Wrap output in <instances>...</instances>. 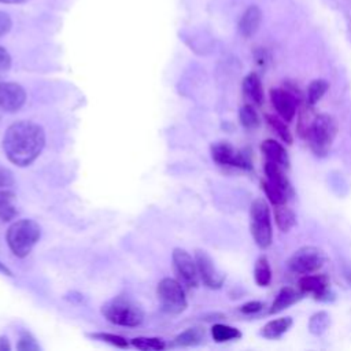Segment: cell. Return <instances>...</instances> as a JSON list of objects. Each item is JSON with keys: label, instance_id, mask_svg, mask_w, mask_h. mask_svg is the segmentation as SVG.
I'll use <instances>...</instances> for the list:
<instances>
[{"label": "cell", "instance_id": "cell-15", "mask_svg": "<svg viewBox=\"0 0 351 351\" xmlns=\"http://www.w3.org/2000/svg\"><path fill=\"white\" fill-rule=\"evenodd\" d=\"M302 292L296 291L295 288L291 287H284L280 289V292L277 293L276 299L271 303V307L269 310L270 314H277L285 308H288L289 306L295 304L296 302H299L302 299Z\"/></svg>", "mask_w": 351, "mask_h": 351}, {"label": "cell", "instance_id": "cell-18", "mask_svg": "<svg viewBox=\"0 0 351 351\" xmlns=\"http://www.w3.org/2000/svg\"><path fill=\"white\" fill-rule=\"evenodd\" d=\"M261 16H262V14L258 10V7H255V5L250 7L240 18V22H239L240 34L244 37H251L252 34H255V32L258 30L259 23H261Z\"/></svg>", "mask_w": 351, "mask_h": 351}, {"label": "cell", "instance_id": "cell-28", "mask_svg": "<svg viewBox=\"0 0 351 351\" xmlns=\"http://www.w3.org/2000/svg\"><path fill=\"white\" fill-rule=\"evenodd\" d=\"M262 189L265 191L266 193V197L270 200L271 204L274 206H278V204H285L287 203V199H288V192L282 191L281 188L273 185L271 182H269L267 180L266 181H262Z\"/></svg>", "mask_w": 351, "mask_h": 351}, {"label": "cell", "instance_id": "cell-34", "mask_svg": "<svg viewBox=\"0 0 351 351\" xmlns=\"http://www.w3.org/2000/svg\"><path fill=\"white\" fill-rule=\"evenodd\" d=\"M263 307H265V304H263L262 302L252 300V302H247V303H244V304L240 307V311H241L243 314L251 315V314H255V313L261 311Z\"/></svg>", "mask_w": 351, "mask_h": 351}, {"label": "cell", "instance_id": "cell-26", "mask_svg": "<svg viewBox=\"0 0 351 351\" xmlns=\"http://www.w3.org/2000/svg\"><path fill=\"white\" fill-rule=\"evenodd\" d=\"M266 121L269 123V126L277 133V136L287 144H292V134H291V130L287 126V123L284 122L282 118H278V117H274L271 114H266Z\"/></svg>", "mask_w": 351, "mask_h": 351}, {"label": "cell", "instance_id": "cell-7", "mask_svg": "<svg viewBox=\"0 0 351 351\" xmlns=\"http://www.w3.org/2000/svg\"><path fill=\"white\" fill-rule=\"evenodd\" d=\"M326 262L325 252L314 245H304L296 250L288 259V269L298 274H311L318 271Z\"/></svg>", "mask_w": 351, "mask_h": 351}, {"label": "cell", "instance_id": "cell-37", "mask_svg": "<svg viewBox=\"0 0 351 351\" xmlns=\"http://www.w3.org/2000/svg\"><path fill=\"white\" fill-rule=\"evenodd\" d=\"M343 276H344V278H346V281L351 285V263H346V265H343Z\"/></svg>", "mask_w": 351, "mask_h": 351}, {"label": "cell", "instance_id": "cell-3", "mask_svg": "<svg viewBox=\"0 0 351 351\" xmlns=\"http://www.w3.org/2000/svg\"><path fill=\"white\" fill-rule=\"evenodd\" d=\"M41 236L40 225L33 219H19L7 230V244L11 252L18 258H25L30 254Z\"/></svg>", "mask_w": 351, "mask_h": 351}, {"label": "cell", "instance_id": "cell-40", "mask_svg": "<svg viewBox=\"0 0 351 351\" xmlns=\"http://www.w3.org/2000/svg\"><path fill=\"white\" fill-rule=\"evenodd\" d=\"M0 271L5 273L7 276H12V274H11V271H10V270H8V269H7L4 265H1V262H0Z\"/></svg>", "mask_w": 351, "mask_h": 351}, {"label": "cell", "instance_id": "cell-22", "mask_svg": "<svg viewBox=\"0 0 351 351\" xmlns=\"http://www.w3.org/2000/svg\"><path fill=\"white\" fill-rule=\"evenodd\" d=\"M203 339H204L203 328H189L174 339V344L180 347H191V346L200 344Z\"/></svg>", "mask_w": 351, "mask_h": 351}, {"label": "cell", "instance_id": "cell-27", "mask_svg": "<svg viewBox=\"0 0 351 351\" xmlns=\"http://www.w3.org/2000/svg\"><path fill=\"white\" fill-rule=\"evenodd\" d=\"M330 324V317L326 311H318L315 314H313L310 317V321H308V330L315 335V336H319L322 335L328 326Z\"/></svg>", "mask_w": 351, "mask_h": 351}, {"label": "cell", "instance_id": "cell-19", "mask_svg": "<svg viewBox=\"0 0 351 351\" xmlns=\"http://www.w3.org/2000/svg\"><path fill=\"white\" fill-rule=\"evenodd\" d=\"M292 325V318L291 317H281L273 321H269L261 330V335L266 339L274 340L281 337Z\"/></svg>", "mask_w": 351, "mask_h": 351}, {"label": "cell", "instance_id": "cell-35", "mask_svg": "<svg viewBox=\"0 0 351 351\" xmlns=\"http://www.w3.org/2000/svg\"><path fill=\"white\" fill-rule=\"evenodd\" d=\"M11 67V56L5 48L0 45V74L8 71Z\"/></svg>", "mask_w": 351, "mask_h": 351}, {"label": "cell", "instance_id": "cell-38", "mask_svg": "<svg viewBox=\"0 0 351 351\" xmlns=\"http://www.w3.org/2000/svg\"><path fill=\"white\" fill-rule=\"evenodd\" d=\"M11 346L8 343V339L5 336L0 337V351H10Z\"/></svg>", "mask_w": 351, "mask_h": 351}, {"label": "cell", "instance_id": "cell-10", "mask_svg": "<svg viewBox=\"0 0 351 351\" xmlns=\"http://www.w3.org/2000/svg\"><path fill=\"white\" fill-rule=\"evenodd\" d=\"M195 261L199 271V277L203 281V284L211 289H218L222 287L225 281V274H222L214 265L211 256L203 251L196 250L195 251Z\"/></svg>", "mask_w": 351, "mask_h": 351}, {"label": "cell", "instance_id": "cell-23", "mask_svg": "<svg viewBox=\"0 0 351 351\" xmlns=\"http://www.w3.org/2000/svg\"><path fill=\"white\" fill-rule=\"evenodd\" d=\"M254 278L259 287H267L271 281V269L266 256H259L254 267Z\"/></svg>", "mask_w": 351, "mask_h": 351}, {"label": "cell", "instance_id": "cell-24", "mask_svg": "<svg viewBox=\"0 0 351 351\" xmlns=\"http://www.w3.org/2000/svg\"><path fill=\"white\" fill-rule=\"evenodd\" d=\"M211 336L217 343H223L229 340H234L241 337V332L237 328L223 325V324H215L211 328Z\"/></svg>", "mask_w": 351, "mask_h": 351}, {"label": "cell", "instance_id": "cell-6", "mask_svg": "<svg viewBox=\"0 0 351 351\" xmlns=\"http://www.w3.org/2000/svg\"><path fill=\"white\" fill-rule=\"evenodd\" d=\"M156 295L162 310L166 313L180 314L188 306L184 288L181 282L174 278L166 277L160 280L156 288Z\"/></svg>", "mask_w": 351, "mask_h": 351}, {"label": "cell", "instance_id": "cell-33", "mask_svg": "<svg viewBox=\"0 0 351 351\" xmlns=\"http://www.w3.org/2000/svg\"><path fill=\"white\" fill-rule=\"evenodd\" d=\"M15 180L12 171L0 163V186H12Z\"/></svg>", "mask_w": 351, "mask_h": 351}, {"label": "cell", "instance_id": "cell-4", "mask_svg": "<svg viewBox=\"0 0 351 351\" xmlns=\"http://www.w3.org/2000/svg\"><path fill=\"white\" fill-rule=\"evenodd\" d=\"M101 314L112 324L121 326H137L144 319L143 310L132 300L118 296L101 306Z\"/></svg>", "mask_w": 351, "mask_h": 351}, {"label": "cell", "instance_id": "cell-30", "mask_svg": "<svg viewBox=\"0 0 351 351\" xmlns=\"http://www.w3.org/2000/svg\"><path fill=\"white\" fill-rule=\"evenodd\" d=\"M240 123L245 129H255L259 125V117L251 104H244L239 111Z\"/></svg>", "mask_w": 351, "mask_h": 351}, {"label": "cell", "instance_id": "cell-12", "mask_svg": "<svg viewBox=\"0 0 351 351\" xmlns=\"http://www.w3.org/2000/svg\"><path fill=\"white\" fill-rule=\"evenodd\" d=\"M299 291L303 295H313L317 300L330 299L329 278L325 274H304L299 280Z\"/></svg>", "mask_w": 351, "mask_h": 351}, {"label": "cell", "instance_id": "cell-29", "mask_svg": "<svg viewBox=\"0 0 351 351\" xmlns=\"http://www.w3.org/2000/svg\"><path fill=\"white\" fill-rule=\"evenodd\" d=\"M132 346L143 351H160L166 347L165 341L158 337H134L132 339Z\"/></svg>", "mask_w": 351, "mask_h": 351}, {"label": "cell", "instance_id": "cell-11", "mask_svg": "<svg viewBox=\"0 0 351 351\" xmlns=\"http://www.w3.org/2000/svg\"><path fill=\"white\" fill-rule=\"evenodd\" d=\"M270 100L277 114L285 122H291L293 119L298 108V100L291 90L285 88H273L270 90Z\"/></svg>", "mask_w": 351, "mask_h": 351}, {"label": "cell", "instance_id": "cell-25", "mask_svg": "<svg viewBox=\"0 0 351 351\" xmlns=\"http://www.w3.org/2000/svg\"><path fill=\"white\" fill-rule=\"evenodd\" d=\"M328 88H329V84L325 80L311 81L310 85L307 86V97H306L307 106L313 107L314 104H317L322 99V96L326 93Z\"/></svg>", "mask_w": 351, "mask_h": 351}, {"label": "cell", "instance_id": "cell-9", "mask_svg": "<svg viewBox=\"0 0 351 351\" xmlns=\"http://www.w3.org/2000/svg\"><path fill=\"white\" fill-rule=\"evenodd\" d=\"M211 156L218 165H222V166H232V167H239L244 170H251L252 167L245 154L237 151L233 145H230L226 141L215 143L211 147Z\"/></svg>", "mask_w": 351, "mask_h": 351}, {"label": "cell", "instance_id": "cell-2", "mask_svg": "<svg viewBox=\"0 0 351 351\" xmlns=\"http://www.w3.org/2000/svg\"><path fill=\"white\" fill-rule=\"evenodd\" d=\"M337 130L339 126L335 117L329 114H318L314 117L306 132V138L311 151L317 156H325L333 144Z\"/></svg>", "mask_w": 351, "mask_h": 351}, {"label": "cell", "instance_id": "cell-31", "mask_svg": "<svg viewBox=\"0 0 351 351\" xmlns=\"http://www.w3.org/2000/svg\"><path fill=\"white\" fill-rule=\"evenodd\" d=\"M16 348L19 351H38L40 346L36 341V339L32 336V333H29L26 330H22L21 336H19V340H18V344H16Z\"/></svg>", "mask_w": 351, "mask_h": 351}, {"label": "cell", "instance_id": "cell-16", "mask_svg": "<svg viewBox=\"0 0 351 351\" xmlns=\"http://www.w3.org/2000/svg\"><path fill=\"white\" fill-rule=\"evenodd\" d=\"M243 93L254 104L261 106L263 103V86L256 73H250L243 81Z\"/></svg>", "mask_w": 351, "mask_h": 351}, {"label": "cell", "instance_id": "cell-8", "mask_svg": "<svg viewBox=\"0 0 351 351\" xmlns=\"http://www.w3.org/2000/svg\"><path fill=\"white\" fill-rule=\"evenodd\" d=\"M173 266L180 281L189 287L195 288L199 284V271L196 261L182 248H174L173 251Z\"/></svg>", "mask_w": 351, "mask_h": 351}, {"label": "cell", "instance_id": "cell-13", "mask_svg": "<svg viewBox=\"0 0 351 351\" xmlns=\"http://www.w3.org/2000/svg\"><path fill=\"white\" fill-rule=\"evenodd\" d=\"M26 101L25 89L16 82H0V108L7 112L18 111Z\"/></svg>", "mask_w": 351, "mask_h": 351}, {"label": "cell", "instance_id": "cell-20", "mask_svg": "<svg viewBox=\"0 0 351 351\" xmlns=\"http://www.w3.org/2000/svg\"><path fill=\"white\" fill-rule=\"evenodd\" d=\"M274 219L281 232H288L296 223L295 213L285 204H278L274 208Z\"/></svg>", "mask_w": 351, "mask_h": 351}, {"label": "cell", "instance_id": "cell-32", "mask_svg": "<svg viewBox=\"0 0 351 351\" xmlns=\"http://www.w3.org/2000/svg\"><path fill=\"white\" fill-rule=\"evenodd\" d=\"M90 336L95 337V339H99V340H101L104 343H108L111 346H115L118 348H126L128 347L126 339H123V337H121L118 335H112V333H92Z\"/></svg>", "mask_w": 351, "mask_h": 351}, {"label": "cell", "instance_id": "cell-21", "mask_svg": "<svg viewBox=\"0 0 351 351\" xmlns=\"http://www.w3.org/2000/svg\"><path fill=\"white\" fill-rule=\"evenodd\" d=\"M15 193L11 191H0V219L7 222L16 215L15 207Z\"/></svg>", "mask_w": 351, "mask_h": 351}, {"label": "cell", "instance_id": "cell-1", "mask_svg": "<svg viewBox=\"0 0 351 351\" xmlns=\"http://www.w3.org/2000/svg\"><path fill=\"white\" fill-rule=\"evenodd\" d=\"M45 145L44 129L30 121H18L8 126L3 137V149L10 162L19 167L29 166Z\"/></svg>", "mask_w": 351, "mask_h": 351}, {"label": "cell", "instance_id": "cell-36", "mask_svg": "<svg viewBox=\"0 0 351 351\" xmlns=\"http://www.w3.org/2000/svg\"><path fill=\"white\" fill-rule=\"evenodd\" d=\"M12 26V21L10 18V15L4 11H0V37L5 36Z\"/></svg>", "mask_w": 351, "mask_h": 351}, {"label": "cell", "instance_id": "cell-39", "mask_svg": "<svg viewBox=\"0 0 351 351\" xmlns=\"http://www.w3.org/2000/svg\"><path fill=\"white\" fill-rule=\"evenodd\" d=\"M32 0H0V3L3 4H22V3H27Z\"/></svg>", "mask_w": 351, "mask_h": 351}, {"label": "cell", "instance_id": "cell-17", "mask_svg": "<svg viewBox=\"0 0 351 351\" xmlns=\"http://www.w3.org/2000/svg\"><path fill=\"white\" fill-rule=\"evenodd\" d=\"M282 169H284V166H281L276 162L266 160V163H265V174H266L267 181L289 193L291 192V184H289V180L285 176Z\"/></svg>", "mask_w": 351, "mask_h": 351}, {"label": "cell", "instance_id": "cell-5", "mask_svg": "<svg viewBox=\"0 0 351 351\" xmlns=\"http://www.w3.org/2000/svg\"><path fill=\"white\" fill-rule=\"evenodd\" d=\"M250 230L258 247L265 250L271 244L273 228L270 210L262 197L255 199L250 207Z\"/></svg>", "mask_w": 351, "mask_h": 351}, {"label": "cell", "instance_id": "cell-14", "mask_svg": "<svg viewBox=\"0 0 351 351\" xmlns=\"http://www.w3.org/2000/svg\"><path fill=\"white\" fill-rule=\"evenodd\" d=\"M261 151L265 155L266 160L276 162V163H278L284 167L289 166V158H288V154H287L285 148L280 143H277L276 140H271V138L265 140L261 144Z\"/></svg>", "mask_w": 351, "mask_h": 351}]
</instances>
